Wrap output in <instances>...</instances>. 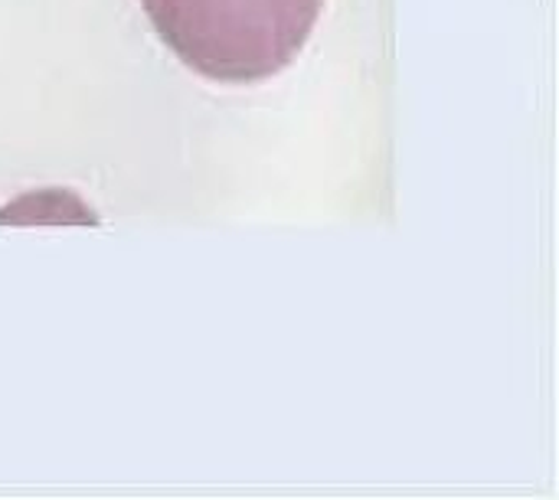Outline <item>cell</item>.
<instances>
[{"instance_id":"cell-1","label":"cell","mask_w":559,"mask_h":500,"mask_svg":"<svg viewBox=\"0 0 559 500\" xmlns=\"http://www.w3.org/2000/svg\"><path fill=\"white\" fill-rule=\"evenodd\" d=\"M141 7L187 69L213 82L249 85L298 59L324 0H141Z\"/></svg>"}]
</instances>
